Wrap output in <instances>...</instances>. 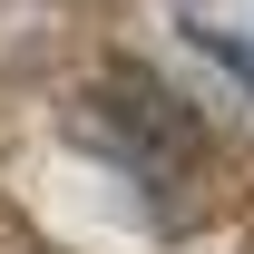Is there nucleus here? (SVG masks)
<instances>
[{
    "label": "nucleus",
    "mask_w": 254,
    "mask_h": 254,
    "mask_svg": "<svg viewBox=\"0 0 254 254\" xmlns=\"http://www.w3.org/2000/svg\"><path fill=\"white\" fill-rule=\"evenodd\" d=\"M88 137H98V147H118V157L137 166L157 195L176 186V176H186V157H195V118H186V98H166L147 68H118V78L88 98Z\"/></svg>",
    "instance_id": "obj_1"
}]
</instances>
